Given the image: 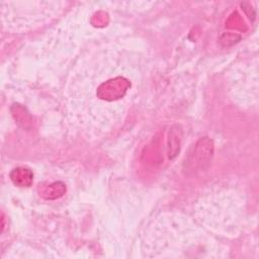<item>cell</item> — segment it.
Wrapping results in <instances>:
<instances>
[{"mask_svg":"<svg viewBox=\"0 0 259 259\" xmlns=\"http://www.w3.org/2000/svg\"><path fill=\"white\" fill-rule=\"evenodd\" d=\"M130 86L131 83L127 79L123 77H115L102 83L98 87L96 94L103 100H116L125 94Z\"/></svg>","mask_w":259,"mask_h":259,"instance_id":"obj_1","label":"cell"},{"mask_svg":"<svg viewBox=\"0 0 259 259\" xmlns=\"http://www.w3.org/2000/svg\"><path fill=\"white\" fill-rule=\"evenodd\" d=\"M212 154H213L212 141L206 137L202 138L196 143L193 149V153L190 156L189 162L194 168L204 169L209 165L212 158Z\"/></svg>","mask_w":259,"mask_h":259,"instance_id":"obj_2","label":"cell"},{"mask_svg":"<svg viewBox=\"0 0 259 259\" xmlns=\"http://www.w3.org/2000/svg\"><path fill=\"white\" fill-rule=\"evenodd\" d=\"M11 181L19 187H28L33 180L32 172L24 167H17L10 172Z\"/></svg>","mask_w":259,"mask_h":259,"instance_id":"obj_3","label":"cell"},{"mask_svg":"<svg viewBox=\"0 0 259 259\" xmlns=\"http://www.w3.org/2000/svg\"><path fill=\"white\" fill-rule=\"evenodd\" d=\"M180 141H181V128L179 125H174L170 130L169 133V139H168V144H169V158L173 159L177 154L179 153L180 150Z\"/></svg>","mask_w":259,"mask_h":259,"instance_id":"obj_4","label":"cell"},{"mask_svg":"<svg viewBox=\"0 0 259 259\" xmlns=\"http://www.w3.org/2000/svg\"><path fill=\"white\" fill-rule=\"evenodd\" d=\"M65 192H66L65 184L63 182L58 181L42 188L41 196L45 197L46 199H56L63 196Z\"/></svg>","mask_w":259,"mask_h":259,"instance_id":"obj_5","label":"cell"},{"mask_svg":"<svg viewBox=\"0 0 259 259\" xmlns=\"http://www.w3.org/2000/svg\"><path fill=\"white\" fill-rule=\"evenodd\" d=\"M11 112H12L14 119L16 120V122L19 125H21L22 127H25V128L30 125L31 117H30L29 113L27 112V110L23 106H21L19 104H14L11 107Z\"/></svg>","mask_w":259,"mask_h":259,"instance_id":"obj_6","label":"cell"}]
</instances>
